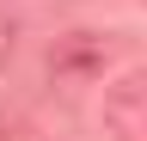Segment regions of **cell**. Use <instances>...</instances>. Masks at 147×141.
<instances>
[]
</instances>
